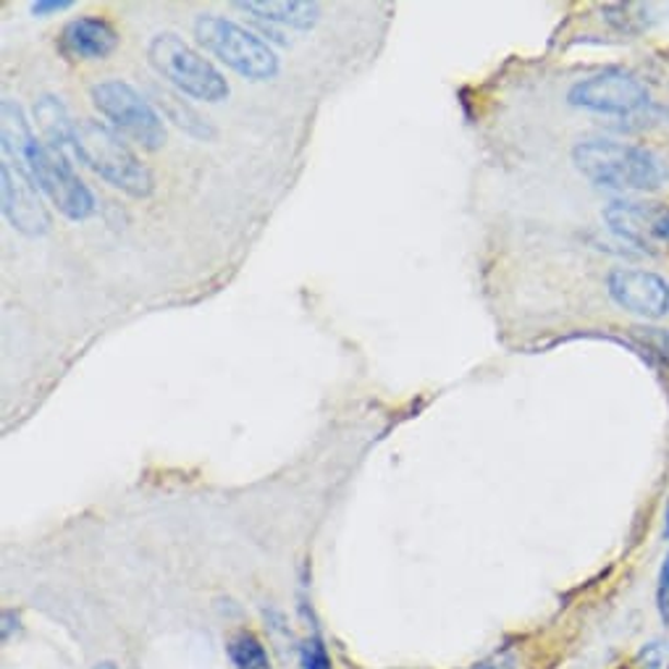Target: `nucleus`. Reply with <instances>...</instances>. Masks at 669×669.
I'll list each match as a JSON object with an SVG mask.
<instances>
[{"mask_svg": "<svg viewBox=\"0 0 669 669\" xmlns=\"http://www.w3.org/2000/svg\"><path fill=\"white\" fill-rule=\"evenodd\" d=\"M236 9L249 13L258 24H281L292 30H313L324 5L315 0H242Z\"/></svg>", "mask_w": 669, "mask_h": 669, "instance_id": "9b49d317", "label": "nucleus"}, {"mask_svg": "<svg viewBox=\"0 0 669 669\" xmlns=\"http://www.w3.org/2000/svg\"><path fill=\"white\" fill-rule=\"evenodd\" d=\"M35 121L39 137H43L52 150H58V153H69V150L74 148V134L79 121L71 118L69 108H66L61 97L39 95L35 103Z\"/></svg>", "mask_w": 669, "mask_h": 669, "instance_id": "f8f14e48", "label": "nucleus"}, {"mask_svg": "<svg viewBox=\"0 0 669 669\" xmlns=\"http://www.w3.org/2000/svg\"><path fill=\"white\" fill-rule=\"evenodd\" d=\"M607 286L617 305H622L630 313L661 318L669 310V284L656 273L617 268V271L609 273Z\"/></svg>", "mask_w": 669, "mask_h": 669, "instance_id": "1a4fd4ad", "label": "nucleus"}, {"mask_svg": "<svg viewBox=\"0 0 669 669\" xmlns=\"http://www.w3.org/2000/svg\"><path fill=\"white\" fill-rule=\"evenodd\" d=\"M79 161L87 166L92 174L101 176L118 192L144 200L155 192L153 171L142 163V157L129 148V142L110 129L108 124L82 118L77 124L74 148H71Z\"/></svg>", "mask_w": 669, "mask_h": 669, "instance_id": "f03ea898", "label": "nucleus"}, {"mask_svg": "<svg viewBox=\"0 0 669 669\" xmlns=\"http://www.w3.org/2000/svg\"><path fill=\"white\" fill-rule=\"evenodd\" d=\"M300 665L302 669H331V656H328L324 643L313 638L300 648Z\"/></svg>", "mask_w": 669, "mask_h": 669, "instance_id": "dca6fc26", "label": "nucleus"}, {"mask_svg": "<svg viewBox=\"0 0 669 669\" xmlns=\"http://www.w3.org/2000/svg\"><path fill=\"white\" fill-rule=\"evenodd\" d=\"M567 101L575 108L594 110V114L607 116H630L648 105V87L638 77L622 69H607L601 74H594L583 82H577L570 90Z\"/></svg>", "mask_w": 669, "mask_h": 669, "instance_id": "0eeeda50", "label": "nucleus"}, {"mask_svg": "<svg viewBox=\"0 0 669 669\" xmlns=\"http://www.w3.org/2000/svg\"><path fill=\"white\" fill-rule=\"evenodd\" d=\"M665 533L669 536V502H667V525H665Z\"/></svg>", "mask_w": 669, "mask_h": 669, "instance_id": "412c9836", "label": "nucleus"}, {"mask_svg": "<svg viewBox=\"0 0 669 669\" xmlns=\"http://www.w3.org/2000/svg\"><path fill=\"white\" fill-rule=\"evenodd\" d=\"M197 43L210 56L219 58L228 69L249 82H268L279 74L281 61L275 56L271 43L255 35L245 24L234 19L219 16V13H200L192 24Z\"/></svg>", "mask_w": 669, "mask_h": 669, "instance_id": "20e7f679", "label": "nucleus"}, {"mask_svg": "<svg viewBox=\"0 0 669 669\" xmlns=\"http://www.w3.org/2000/svg\"><path fill=\"white\" fill-rule=\"evenodd\" d=\"M603 219H607L609 228H612L617 236L633 242V245H646V226L652 228L654 234L656 223L654 215L643 206H638V202H612V206L603 210Z\"/></svg>", "mask_w": 669, "mask_h": 669, "instance_id": "ddd939ff", "label": "nucleus"}, {"mask_svg": "<svg viewBox=\"0 0 669 669\" xmlns=\"http://www.w3.org/2000/svg\"><path fill=\"white\" fill-rule=\"evenodd\" d=\"M228 659L234 669H271L266 646L253 633H236L228 641Z\"/></svg>", "mask_w": 669, "mask_h": 669, "instance_id": "2eb2a0df", "label": "nucleus"}, {"mask_svg": "<svg viewBox=\"0 0 669 669\" xmlns=\"http://www.w3.org/2000/svg\"><path fill=\"white\" fill-rule=\"evenodd\" d=\"M0 179H3V215L11 226L26 236H43L48 232L52 219L37 184L22 168L13 166L9 157H3Z\"/></svg>", "mask_w": 669, "mask_h": 669, "instance_id": "6e6552de", "label": "nucleus"}, {"mask_svg": "<svg viewBox=\"0 0 669 669\" xmlns=\"http://www.w3.org/2000/svg\"><path fill=\"white\" fill-rule=\"evenodd\" d=\"M95 669H118V667L114 665V661H101V665H97Z\"/></svg>", "mask_w": 669, "mask_h": 669, "instance_id": "aec40b11", "label": "nucleus"}, {"mask_svg": "<svg viewBox=\"0 0 669 669\" xmlns=\"http://www.w3.org/2000/svg\"><path fill=\"white\" fill-rule=\"evenodd\" d=\"M155 97H157V105H161L163 116H166L168 121H174L176 127L187 129L189 134L202 137V140H208V137L215 134V129L210 127L208 118H202L200 114H197V110L187 101H184V95H179V92L155 87Z\"/></svg>", "mask_w": 669, "mask_h": 669, "instance_id": "4468645a", "label": "nucleus"}, {"mask_svg": "<svg viewBox=\"0 0 669 669\" xmlns=\"http://www.w3.org/2000/svg\"><path fill=\"white\" fill-rule=\"evenodd\" d=\"M654 236H659V239L669 242V210L665 215H659L654 223Z\"/></svg>", "mask_w": 669, "mask_h": 669, "instance_id": "6ab92c4d", "label": "nucleus"}, {"mask_svg": "<svg viewBox=\"0 0 669 669\" xmlns=\"http://www.w3.org/2000/svg\"><path fill=\"white\" fill-rule=\"evenodd\" d=\"M656 603H659L661 620L669 622V554L665 556V564H661L659 586H656Z\"/></svg>", "mask_w": 669, "mask_h": 669, "instance_id": "f3484780", "label": "nucleus"}, {"mask_svg": "<svg viewBox=\"0 0 669 669\" xmlns=\"http://www.w3.org/2000/svg\"><path fill=\"white\" fill-rule=\"evenodd\" d=\"M148 61L184 97L221 103L232 92L219 66L210 63L200 50H195L176 32H161L150 39Z\"/></svg>", "mask_w": 669, "mask_h": 669, "instance_id": "39448f33", "label": "nucleus"}, {"mask_svg": "<svg viewBox=\"0 0 669 669\" xmlns=\"http://www.w3.org/2000/svg\"><path fill=\"white\" fill-rule=\"evenodd\" d=\"M573 161L586 179L609 189L654 192L667 176L665 163L654 153L614 140H586L575 144Z\"/></svg>", "mask_w": 669, "mask_h": 669, "instance_id": "7ed1b4c3", "label": "nucleus"}, {"mask_svg": "<svg viewBox=\"0 0 669 669\" xmlns=\"http://www.w3.org/2000/svg\"><path fill=\"white\" fill-rule=\"evenodd\" d=\"M3 157L19 166L66 219L84 221L95 213V195L71 168L69 155L52 150L32 129L24 108L11 97L3 101Z\"/></svg>", "mask_w": 669, "mask_h": 669, "instance_id": "f257e3e1", "label": "nucleus"}, {"mask_svg": "<svg viewBox=\"0 0 669 669\" xmlns=\"http://www.w3.org/2000/svg\"><path fill=\"white\" fill-rule=\"evenodd\" d=\"M92 105L101 110L110 129H116L124 140L137 142L144 150H161L166 142V124L155 105L142 95L134 84L124 79H103L92 84Z\"/></svg>", "mask_w": 669, "mask_h": 669, "instance_id": "423d86ee", "label": "nucleus"}, {"mask_svg": "<svg viewBox=\"0 0 669 669\" xmlns=\"http://www.w3.org/2000/svg\"><path fill=\"white\" fill-rule=\"evenodd\" d=\"M121 35L108 19L77 16L58 35V52L69 61H101L118 48Z\"/></svg>", "mask_w": 669, "mask_h": 669, "instance_id": "9d476101", "label": "nucleus"}, {"mask_svg": "<svg viewBox=\"0 0 669 669\" xmlns=\"http://www.w3.org/2000/svg\"><path fill=\"white\" fill-rule=\"evenodd\" d=\"M69 5H71V0H37V3H32V13L45 16V13L63 11V9H69Z\"/></svg>", "mask_w": 669, "mask_h": 669, "instance_id": "a211bd4d", "label": "nucleus"}]
</instances>
